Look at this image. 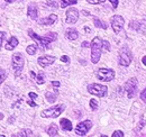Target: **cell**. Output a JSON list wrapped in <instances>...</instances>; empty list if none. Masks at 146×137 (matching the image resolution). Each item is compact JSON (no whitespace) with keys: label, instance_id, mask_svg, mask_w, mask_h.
<instances>
[{"label":"cell","instance_id":"1","mask_svg":"<svg viewBox=\"0 0 146 137\" xmlns=\"http://www.w3.org/2000/svg\"><path fill=\"white\" fill-rule=\"evenodd\" d=\"M91 46V62L93 64H97L100 61L101 51H102V41L100 37H94L90 43Z\"/></svg>","mask_w":146,"mask_h":137},{"label":"cell","instance_id":"2","mask_svg":"<svg viewBox=\"0 0 146 137\" xmlns=\"http://www.w3.org/2000/svg\"><path fill=\"white\" fill-rule=\"evenodd\" d=\"M65 109V106L64 104H56V106H53L48 109H45L42 111L40 116L43 118H57Z\"/></svg>","mask_w":146,"mask_h":137},{"label":"cell","instance_id":"3","mask_svg":"<svg viewBox=\"0 0 146 137\" xmlns=\"http://www.w3.org/2000/svg\"><path fill=\"white\" fill-rule=\"evenodd\" d=\"M131 60H133V54H131V51L129 50L128 46H124L120 49L119 51V64L121 67H125L127 68L130 65L131 63Z\"/></svg>","mask_w":146,"mask_h":137},{"label":"cell","instance_id":"4","mask_svg":"<svg viewBox=\"0 0 146 137\" xmlns=\"http://www.w3.org/2000/svg\"><path fill=\"white\" fill-rule=\"evenodd\" d=\"M11 65H13V68L15 70V75L18 76L21 72V70L24 68V64H25V59L21 53L19 52H16L13 54V59H11Z\"/></svg>","mask_w":146,"mask_h":137},{"label":"cell","instance_id":"5","mask_svg":"<svg viewBox=\"0 0 146 137\" xmlns=\"http://www.w3.org/2000/svg\"><path fill=\"white\" fill-rule=\"evenodd\" d=\"M88 92L92 96H97L100 98H104L107 96L108 92V88L106 86L99 84V83H91L88 86Z\"/></svg>","mask_w":146,"mask_h":137},{"label":"cell","instance_id":"6","mask_svg":"<svg viewBox=\"0 0 146 137\" xmlns=\"http://www.w3.org/2000/svg\"><path fill=\"white\" fill-rule=\"evenodd\" d=\"M28 35L34 39V41H36L37 43H38V45L40 46V49L42 50H44V49H48L50 47V45H51V43H52V41L45 35V36H39V35H37L33 29H28Z\"/></svg>","mask_w":146,"mask_h":137},{"label":"cell","instance_id":"7","mask_svg":"<svg viewBox=\"0 0 146 137\" xmlns=\"http://www.w3.org/2000/svg\"><path fill=\"white\" fill-rule=\"evenodd\" d=\"M96 75L97 78L100 80V81H104V82H110L111 80H113L115 78V71L111 70V68H100L97 70L96 72Z\"/></svg>","mask_w":146,"mask_h":137},{"label":"cell","instance_id":"8","mask_svg":"<svg viewBox=\"0 0 146 137\" xmlns=\"http://www.w3.org/2000/svg\"><path fill=\"white\" fill-rule=\"evenodd\" d=\"M124 89H125V91L127 92V96L129 99L134 98V97L136 96V93H137V89H138L137 79H136V78H131V79H129L127 82L125 83Z\"/></svg>","mask_w":146,"mask_h":137},{"label":"cell","instance_id":"9","mask_svg":"<svg viewBox=\"0 0 146 137\" xmlns=\"http://www.w3.org/2000/svg\"><path fill=\"white\" fill-rule=\"evenodd\" d=\"M110 23H111V27H112L113 32L116 34H119L123 31V28H124L125 19H124L123 16H120V15H115V16L111 17Z\"/></svg>","mask_w":146,"mask_h":137},{"label":"cell","instance_id":"10","mask_svg":"<svg viewBox=\"0 0 146 137\" xmlns=\"http://www.w3.org/2000/svg\"><path fill=\"white\" fill-rule=\"evenodd\" d=\"M92 127V121L91 120H84V121H81L76 125L75 127V134L78 136H84L88 134V132L91 129Z\"/></svg>","mask_w":146,"mask_h":137},{"label":"cell","instance_id":"11","mask_svg":"<svg viewBox=\"0 0 146 137\" xmlns=\"http://www.w3.org/2000/svg\"><path fill=\"white\" fill-rule=\"evenodd\" d=\"M65 16H66V18H65L66 24L72 25V24H75L78 21V19H79V11H78L76 8H73L72 7V8L66 10V15Z\"/></svg>","mask_w":146,"mask_h":137},{"label":"cell","instance_id":"12","mask_svg":"<svg viewBox=\"0 0 146 137\" xmlns=\"http://www.w3.org/2000/svg\"><path fill=\"white\" fill-rule=\"evenodd\" d=\"M55 56H51V55H43L40 57H38L37 62L38 64L42 67V68H46L48 65H52L53 63L55 62Z\"/></svg>","mask_w":146,"mask_h":137},{"label":"cell","instance_id":"13","mask_svg":"<svg viewBox=\"0 0 146 137\" xmlns=\"http://www.w3.org/2000/svg\"><path fill=\"white\" fill-rule=\"evenodd\" d=\"M129 27L131 29H135L139 34H146V25L139 23V21H137V20H131L129 23Z\"/></svg>","mask_w":146,"mask_h":137},{"label":"cell","instance_id":"14","mask_svg":"<svg viewBox=\"0 0 146 137\" xmlns=\"http://www.w3.org/2000/svg\"><path fill=\"white\" fill-rule=\"evenodd\" d=\"M56 21H57V15L52 14V15H50L47 17L39 19L38 20V24L39 25H44V26H52V25H54Z\"/></svg>","mask_w":146,"mask_h":137},{"label":"cell","instance_id":"15","mask_svg":"<svg viewBox=\"0 0 146 137\" xmlns=\"http://www.w3.org/2000/svg\"><path fill=\"white\" fill-rule=\"evenodd\" d=\"M18 39H17V37H15V36H11L9 39H8V42L6 43V45H5V49L7 50V51H13V50H15L16 47H17V45H18Z\"/></svg>","mask_w":146,"mask_h":137},{"label":"cell","instance_id":"16","mask_svg":"<svg viewBox=\"0 0 146 137\" xmlns=\"http://www.w3.org/2000/svg\"><path fill=\"white\" fill-rule=\"evenodd\" d=\"M27 16L33 19V20H36L37 16H38V10H37V7L35 3H31L28 6V9H27Z\"/></svg>","mask_w":146,"mask_h":137},{"label":"cell","instance_id":"17","mask_svg":"<svg viewBox=\"0 0 146 137\" xmlns=\"http://www.w3.org/2000/svg\"><path fill=\"white\" fill-rule=\"evenodd\" d=\"M65 37L68 39H70V41H75L79 37V33H78V31L75 28H68L65 31Z\"/></svg>","mask_w":146,"mask_h":137},{"label":"cell","instance_id":"18","mask_svg":"<svg viewBox=\"0 0 146 137\" xmlns=\"http://www.w3.org/2000/svg\"><path fill=\"white\" fill-rule=\"evenodd\" d=\"M60 125H61V128L64 130V132H71L72 130V122L66 118H62L60 120Z\"/></svg>","mask_w":146,"mask_h":137},{"label":"cell","instance_id":"19","mask_svg":"<svg viewBox=\"0 0 146 137\" xmlns=\"http://www.w3.org/2000/svg\"><path fill=\"white\" fill-rule=\"evenodd\" d=\"M46 133L48 136H57V133H58V127L56 124H51L47 129H46Z\"/></svg>","mask_w":146,"mask_h":137},{"label":"cell","instance_id":"20","mask_svg":"<svg viewBox=\"0 0 146 137\" xmlns=\"http://www.w3.org/2000/svg\"><path fill=\"white\" fill-rule=\"evenodd\" d=\"M93 24H94V26L98 27V28H102V29H107V28H108V26H107V24H106L105 21L100 20L99 18H97V17L93 18Z\"/></svg>","mask_w":146,"mask_h":137},{"label":"cell","instance_id":"21","mask_svg":"<svg viewBox=\"0 0 146 137\" xmlns=\"http://www.w3.org/2000/svg\"><path fill=\"white\" fill-rule=\"evenodd\" d=\"M57 92H55L54 93H52V92H46L45 93V98H46V100L48 101L50 103H54L56 101V99H57Z\"/></svg>","mask_w":146,"mask_h":137},{"label":"cell","instance_id":"22","mask_svg":"<svg viewBox=\"0 0 146 137\" xmlns=\"http://www.w3.org/2000/svg\"><path fill=\"white\" fill-rule=\"evenodd\" d=\"M75 3H78V0H61V8H66Z\"/></svg>","mask_w":146,"mask_h":137},{"label":"cell","instance_id":"23","mask_svg":"<svg viewBox=\"0 0 146 137\" xmlns=\"http://www.w3.org/2000/svg\"><path fill=\"white\" fill-rule=\"evenodd\" d=\"M26 52H27V54H29V55H35V54H36V52H37V45L32 44V45L27 46Z\"/></svg>","mask_w":146,"mask_h":137},{"label":"cell","instance_id":"24","mask_svg":"<svg viewBox=\"0 0 146 137\" xmlns=\"http://www.w3.org/2000/svg\"><path fill=\"white\" fill-rule=\"evenodd\" d=\"M35 79H36L37 84H43V83H45V74H44L42 71L38 73V75H37Z\"/></svg>","mask_w":146,"mask_h":137},{"label":"cell","instance_id":"25","mask_svg":"<svg viewBox=\"0 0 146 137\" xmlns=\"http://www.w3.org/2000/svg\"><path fill=\"white\" fill-rule=\"evenodd\" d=\"M32 135H33V132L31 129H23L17 136H32Z\"/></svg>","mask_w":146,"mask_h":137},{"label":"cell","instance_id":"26","mask_svg":"<svg viewBox=\"0 0 146 137\" xmlns=\"http://www.w3.org/2000/svg\"><path fill=\"white\" fill-rule=\"evenodd\" d=\"M98 106H99V103H98V101L96 99H91L90 100V108H91L93 111L98 109Z\"/></svg>","mask_w":146,"mask_h":137},{"label":"cell","instance_id":"27","mask_svg":"<svg viewBox=\"0 0 146 137\" xmlns=\"http://www.w3.org/2000/svg\"><path fill=\"white\" fill-rule=\"evenodd\" d=\"M46 36L52 41V42H54V41H56L57 39V34L56 33H54V32H51V33H47L46 34Z\"/></svg>","mask_w":146,"mask_h":137},{"label":"cell","instance_id":"28","mask_svg":"<svg viewBox=\"0 0 146 137\" xmlns=\"http://www.w3.org/2000/svg\"><path fill=\"white\" fill-rule=\"evenodd\" d=\"M5 79H6V71H5L3 68H0V86H1V83L5 81Z\"/></svg>","mask_w":146,"mask_h":137},{"label":"cell","instance_id":"29","mask_svg":"<svg viewBox=\"0 0 146 137\" xmlns=\"http://www.w3.org/2000/svg\"><path fill=\"white\" fill-rule=\"evenodd\" d=\"M46 5H47V6H50V7H52V8H54V9L58 8V5H57V2H56V1H52V0H48V1L46 2Z\"/></svg>","mask_w":146,"mask_h":137},{"label":"cell","instance_id":"30","mask_svg":"<svg viewBox=\"0 0 146 137\" xmlns=\"http://www.w3.org/2000/svg\"><path fill=\"white\" fill-rule=\"evenodd\" d=\"M105 1L106 0H87V2L90 3V5H99V3H102Z\"/></svg>","mask_w":146,"mask_h":137},{"label":"cell","instance_id":"31","mask_svg":"<svg viewBox=\"0 0 146 137\" xmlns=\"http://www.w3.org/2000/svg\"><path fill=\"white\" fill-rule=\"evenodd\" d=\"M111 136H112V137H124V136H125V134H124L121 130H116V132H115V133H113Z\"/></svg>","mask_w":146,"mask_h":137},{"label":"cell","instance_id":"32","mask_svg":"<svg viewBox=\"0 0 146 137\" xmlns=\"http://www.w3.org/2000/svg\"><path fill=\"white\" fill-rule=\"evenodd\" d=\"M5 38H6V33L5 32H0V49L2 47V43H3Z\"/></svg>","mask_w":146,"mask_h":137},{"label":"cell","instance_id":"33","mask_svg":"<svg viewBox=\"0 0 146 137\" xmlns=\"http://www.w3.org/2000/svg\"><path fill=\"white\" fill-rule=\"evenodd\" d=\"M102 46L105 47L106 51H108V52L110 51V44L108 41H102Z\"/></svg>","mask_w":146,"mask_h":137},{"label":"cell","instance_id":"34","mask_svg":"<svg viewBox=\"0 0 146 137\" xmlns=\"http://www.w3.org/2000/svg\"><path fill=\"white\" fill-rule=\"evenodd\" d=\"M61 61L63 63H70V57L68 55H63V56H61Z\"/></svg>","mask_w":146,"mask_h":137},{"label":"cell","instance_id":"35","mask_svg":"<svg viewBox=\"0 0 146 137\" xmlns=\"http://www.w3.org/2000/svg\"><path fill=\"white\" fill-rule=\"evenodd\" d=\"M141 99L146 103V88L141 92Z\"/></svg>","mask_w":146,"mask_h":137},{"label":"cell","instance_id":"36","mask_svg":"<svg viewBox=\"0 0 146 137\" xmlns=\"http://www.w3.org/2000/svg\"><path fill=\"white\" fill-rule=\"evenodd\" d=\"M28 96H29V98H31V99H33V100H35V99L38 98V96H37L36 93H34V92H29V93H28Z\"/></svg>","mask_w":146,"mask_h":137},{"label":"cell","instance_id":"37","mask_svg":"<svg viewBox=\"0 0 146 137\" xmlns=\"http://www.w3.org/2000/svg\"><path fill=\"white\" fill-rule=\"evenodd\" d=\"M109 1L111 2V5H112L113 9H116V8L118 7V0H109Z\"/></svg>","mask_w":146,"mask_h":137},{"label":"cell","instance_id":"38","mask_svg":"<svg viewBox=\"0 0 146 137\" xmlns=\"http://www.w3.org/2000/svg\"><path fill=\"white\" fill-rule=\"evenodd\" d=\"M81 46H82L83 49H87V47H90V43H89V42H87V41H84V42H82V44H81Z\"/></svg>","mask_w":146,"mask_h":137},{"label":"cell","instance_id":"39","mask_svg":"<svg viewBox=\"0 0 146 137\" xmlns=\"http://www.w3.org/2000/svg\"><path fill=\"white\" fill-rule=\"evenodd\" d=\"M27 103H28V104H29L31 107H36V106H37V103L34 102V101H33V99H31V100H28V101H27Z\"/></svg>","mask_w":146,"mask_h":137},{"label":"cell","instance_id":"40","mask_svg":"<svg viewBox=\"0 0 146 137\" xmlns=\"http://www.w3.org/2000/svg\"><path fill=\"white\" fill-rule=\"evenodd\" d=\"M52 86H54V88H58V86H61V83L58 81H52Z\"/></svg>","mask_w":146,"mask_h":137},{"label":"cell","instance_id":"41","mask_svg":"<svg viewBox=\"0 0 146 137\" xmlns=\"http://www.w3.org/2000/svg\"><path fill=\"white\" fill-rule=\"evenodd\" d=\"M142 63H143V64H144V65L146 67V55L142 57Z\"/></svg>","mask_w":146,"mask_h":137},{"label":"cell","instance_id":"42","mask_svg":"<svg viewBox=\"0 0 146 137\" xmlns=\"http://www.w3.org/2000/svg\"><path fill=\"white\" fill-rule=\"evenodd\" d=\"M82 14H83V15H86V16H90V13H89V11H87V10H82Z\"/></svg>","mask_w":146,"mask_h":137},{"label":"cell","instance_id":"43","mask_svg":"<svg viewBox=\"0 0 146 137\" xmlns=\"http://www.w3.org/2000/svg\"><path fill=\"white\" fill-rule=\"evenodd\" d=\"M29 74L32 75V78H33V79H35V78H36V75H35V73H34L33 71H31V72H29Z\"/></svg>","mask_w":146,"mask_h":137},{"label":"cell","instance_id":"44","mask_svg":"<svg viewBox=\"0 0 146 137\" xmlns=\"http://www.w3.org/2000/svg\"><path fill=\"white\" fill-rule=\"evenodd\" d=\"M84 31H86L87 33H90V32H91V29H90L89 27H84Z\"/></svg>","mask_w":146,"mask_h":137},{"label":"cell","instance_id":"45","mask_svg":"<svg viewBox=\"0 0 146 137\" xmlns=\"http://www.w3.org/2000/svg\"><path fill=\"white\" fill-rule=\"evenodd\" d=\"M14 120H15V118L10 117V118H9V120H8V122H9V124H11V122H14Z\"/></svg>","mask_w":146,"mask_h":137},{"label":"cell","instance_id":"46","mask_svg":"<svg viewBox=\"0 0 146 137\" xmlns=\"http://www.w3.org/2000/svg\"><path fill=\"white\" fill-rule=\"evenodd\" d=\"M5 1H6L7 3H11V2H13V1H15V0H5Z\"/></svg>","mask_w":146,"mask_h":137},{"label":"cell","instance_id":"47","mask_svg":"<svg viewBox=\"0 0 146 137\" xmlns=\"http://www.w3.org/2000/svg\"><path fill=\"white\" fill-rule=\"evenodd\" d=\"M2 118H3V115H2V114H1V112H0V120L2 119Z\"/></svg>","mask_w":146,"mask_h":137},{"label":"cell","instance_id":"48","mask_svg":"<svg viewBox=\"0 0 146 137\" xmlns=\"http://www.w3.org/2000/svg\"><path fill=\"white\" fill-rule=\"evenodd\" d=\"M17 1H23V0H17Z\"/></svg>","mask_w":146,"mask_h":137},{"label":"cell","instance_id":"49","mask_svg":"<svg viewBox=\"0 0 146 137\" xmlns=\"http://www.w3.org/2000/svg\"><path fill=\"white\" fill-rule=\"evenodd\" d=\"M0 26H1V25H0Z\"/></svg>","mask_w":146,"mask_h":137}]
</instances>
